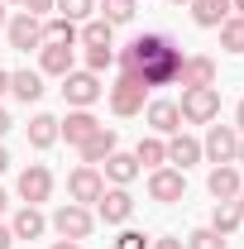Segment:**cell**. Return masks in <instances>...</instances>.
Masks as SVG:
<instances>
[{
  "label": "cell",
  "mask_w": 244,
  "mask_h": 249,
  "mask_svg": "<svg viewBox=\"0 0 244 249\" xmlns=\"http://www.w3.org/2000/svg\"><path fill=\"white\" fill-rule=\"evenodd\" d=\"M120 67L129 77H139L144 87H168V82H177V72H182V53L173 48V38L144 34V38H134L120 53Z\"/></svg>",
  "instance_id": "6da1fadb"
},
{
  "label": "cell",
  "mask_w": 244,
  "mask_h": 249,
  "mask_svg": "<svg viewBox=\"0 0 244 249\" xmlns=\"http://www.w3.org/2000/svg\"><path fill=\"white\" fill-rule=\"evenodd\" d=\"M177 115L192 120V124H211L215 115H220V91H215V87H192V91H182Z\"/></svg>",
  "instance_id": "7a4b0ae2"
},
{
  "label": "cell",
  "mask_w": 244,
  "mask_h": 249,
  "mask_svg": "<svg viewBox=\"0 0 244 249\" xmlns=\"http://www.w3.org/2000/svg\"><path fill=\"white\" fill-rule=\"evenodd\" d=\"M144 96H149V87H144L139 77L120 72V82L110 87V110H115V115H139V110H144Z\"/></svg>",
  "instance_id": "3957f363"
},
{
  "label": "cell",
  "mask_w": 244,
  "mask_h": 249,
  "mask_svg": "<svg viewBox=\"0 0 244 249\" xmlns=\"http://www.w3.org/2000/svg\"><path fill=\"white\" fill-rule=\"evenodd\" d=\"M91 211H87V206H77V201H67V206H58V211H53V230H58L62 240H87V235H91Z\"/></svg>",
  "instance_id": "277c9868"
},
{
  "label": "cell",
  "mask_w": 244,
  "mask_h": 249,
  "mask_svg": "<svg viewBox=\"0 0 244 249\" xmlns=\"http://www.w3.org/2000/svg\"><path fill=\"white\" fill-rule=\"evenodd\" d=\"M62 96H67V106L87 110L91 101H101V77L96 72H67L62 77Z\"/></svg>",
  "instance_id": "5b68a950"
},
{
  "label": "cell",
  "mask_w": 244,
  "mask_h": 249,
  "mask_svg": "<svg viewBox=\"0 0 244 249\" xmlns=\"http://www.w3.org/2000/svg\"><path fill=\"white\" fill-rule=\"evenodd\" d=\"M101 192H105V178L96 173V163L77 168V173L67 178V196H72L77 206H87V201H101Z\"/></svg>",
  "instance_id": "8992f818"
},
{
  "label": "cell",
  "mask_w": 244,
  "mask_h": 249,
  "mask_svg": "<svg viewBox=\"0 0 244 249\" xmlns=\"http://www.w3.org/2000/svg\"><path fill=\"white\" fill-rule=\"evenodd\" d=\"M5 29H10V48H19V53L43 48V24H38V15H24V10H19Z\"/></svg>",
  "instance_id": "52a82bcc"
},
{
  "label": "cell",
  "mask_w": 244,
  "mask_h": 249,
  "mask_svg": "<svg viewBox=\"0 0 244 249\" xmlns=\"http://www.w3.org/2000/svg\"><path fill=\"white\" fill-rule=\"evenodd\" d=\"M201 154L211 158V163H235V154H240V134H235L230 124H211V134H206Z\"/></svg>",
  "instance_id": "ba28073f"
},
{
  "label": "cell",
  "mask_w": 244,
  "mask_h": 249,
  "mask_svg": "<svg viewBox=\"0 0 244 249\" xmlns=\"http://www.w3.org/2000/svg\"><path fill=\"white\" fill-rule=\"evenodd\" d=\"M48 192H53V173H48L43 163H29V168L19 173V196H24V206L48 201Z\"/></svg>",
  "instance_id": "9c48e42d"
},
{
  "label": "cell",
  "mask_w": 244,
  "mask_h": 249,
  "mask_svg": "<svg viewBox=\"0 0 244 249\" xmlns=\"http://www.w3.org/2000/svg\"><path fill=\"white\" fill-rule=\"evenodd\" d=\"M182 192H187L182 168H153V178H149V196L153 201H182Z\"/></svg>",
  "instance_id": "30bf717a"
},
{
  "label": "cell",
  "mask_w": 244,
  "mask_h": 249,
  "mask_svg": "<svg viewBox=\"0 0 244 249\" xmlns=\"http://www.w3.org/2000/svg\"><path fill=\"white\" fill-rule=\"evenodd\" d=\"M96 211H101V220H105V225H124V220L134 216V196H129L124 187H115V192H101Z\"/></svg>",
  "instance_id": "8fae6325"
},
{
  "label": "cell",
  "mask_w": 244,
  "mask_h": 249,
  "mask_svg": "<svg viewBox=\"0 0 244 249\" xmlns=\"http://www.w3.org/2000/svg\"><path fill=\"white\" fill-rule=\"evenodd\" d=\"M206 187H211V196L215 201H235L240 196V173H235V163H215L211 168V178H206Z\"/></svg>",
  "instance_id": "7c38bea8"
},
{
  "label": "cell",
  "mask_w": 244,
  "mask_h": 249,
  "mask_svg": "<svg viewBox=\"0 0 244 249\" xmlns=\"http://www.w3.org/2000/svg\"><path fill=\"white\" fill-rule=\"evenodd\" d=\"M96 129H101V120H96L91 110H72L67 120H58V134H67V144H87Z\"/></svg>",
  "instance_id": "4fadbf2b"
},
{
  "label": "cell",
  "mask_w": 244,
  "mask_h": 249,
  "mask_svg": "<svg viewBox=\"0 0 244 249\" xmlns=\"http://www.w3.org/2000/svg\"><path fill=\"white\" fill-rule=\"evenodd\" d=\"M177 82H182V91H192V87H215V62L211 58H182Z\"/></svg>",
  "instance_id": "5bb4252c"
},
{
  "label": "cell",
  "mask_w": 244,
  "mask_h": 249,
  "mask_svg": "<svg viewBox=\"0 0 244 249\" xmlns=\"http://www.w3.org/2000/svg\"><path fill=\"white\" fill-rule=\"evenodd\" d=\"M38 72H48V77H67V72H72V48H67V43H43V53H38Z\"/></svg>",
  "instance_id": "9a60e30c"
},
{
  "label": "cell",
  "mask_w": 244,
  "mask_h": 249,
  "mask_svg": "<svg viewBox=\"0 0 244 249\" xmlns=\"http://www.w3.org/2000/svg\"><path fill=\"white\" fill-rule=\"evenodd\" d=\"M149 124L158 134H177L182 115H177V101H149Z\"/></svg>",
  "instance_id": "2e32d148"
},
{
  "label": "cell",
  "mask_w": 244,
  "mask_h": 249,
  "mask_svg": "<svg viewBox=\"0 0 244 249\" xmlns=\"http://www.w3.org/2000/svg\"><path fill=\"white\" fill-rule=\"evenodd\" d=\"M77 149H82L87 163H105V158L115 154V129H105V124H101L91 139H87V144H77Z\"/></svg>",
  "instance_id": "e0dca14e"
},
{
  "label": "cell",
  "mask_w": 244,
  "mask_h": 249,
  "mask_svg": "<svg viewBox=\"0 0 244 249\" xmlns=\"http://www.w3.org/2000/svg\"><path fill=\"white\" fill-rule=\"evenodd\" d=\"M10 91L19 96L24 106L38 101V96H43V72H29V67H24V72H10Z\"/></svg>",
  "instance_id": "ac0fdd59"
},
{
  "label": "cell",
  "mask_w": 244,
  "mask_h": 249,
  "mask_svg": "<svg viewBox=\"0 0 244 249\" xmlns=\"http://www.w3.org/2000/svg\"><path fill=\"white\" fill-rule=\"evenodd\" d=\"M43 225H48L43 211H38V206H24V211L15 216V225H10V235H15V240H38V235H43Z\"/></svg>",
  "instance_id": "d6986e66"
},
{
  "label": "cell",
  "mask_w": 244,
  "mask_h": 249,
  "mask_svg": "<svg viewBox=\"0 0 244 249\" xmlns=\"http://www.w3.org/2000/svg\"><path fill=\"white\" fill-rule=\"evenodd\" d=\"M168 163H177V168L201 163V144H196L192 134H173V144H168Z\"/></svg>",
  "instance_id": "ffe728a7"
},
{
  "label": "cell",
  "mask_w": 244,
  "mask_h": 249,
  "mask_svg": "<svg viewBox=\"0 0 244 249\" xmlns=\"http://www.w3.org/2000/svg\"><path fill=\"white\" fill-rule=\"evenodd\" d=\"M225 0H192V19L201 24V29H220V19H225Z\"/></svg>",
  "instance_id": "44dd1931"
},
{
  "label": "cell",
  "mask_w": 244,
  "mask_h": 249,
  "mask_svg": "<svg viewBox=\"0 0 244 249\" xmlns=\"http://www.w3.org/2000/svg\"><path fill=\"white\" fill-rule=\"evenodd\" d=\"M105 178H110V182H134V178H139V163H134V154H110L105 158Z\"/></svg>",
  "instance_id": "7402d4cb"
},
{
  "label": "cell",
  "mask_w": 244,
  "mask_h": 249,
  "mask_svg": "<svg viewBox=\"0 0 244 249\" xmlns=\"http://www.w3.org/2000/svg\"><path fill=\"white\" fill-rule=\"evenodd\" d=\"M53 139H58V120H53V115H34L29 120V144L34 149H48Z\"/></svg>",
  "instance_id": "603a6c76"
},
{
  "label": "cell",
  "mask_w": 244,
  "mask_h": 249,
  "mask_svg": "<svg viewBox=\"0 0 244 249\" xmlns=\"http://www.w3.org/2000/svg\"><path fill=\"white\" fill-rule=\"evenodd\" d=\"M240 220H244V216H240V206H235V201H215V216H211V230H215V235H230Z\"/></svg>",
  "instance_id": "cb8c5ba5"
},
{
  "label": "cell",
  "mask_w": 244,
  "mask_h": 249,
  "mask_svg": "<svg viewBox=\"0 0 244 249\" xmlns=\"http://www.w3.org/2000/svg\"><path fill=\"white\" fill-rule=\"evenodd\" d=\"M43 43H67V48H72V43H77V24H72V19H48V24H43Z\"/></svg>",
  "instance_id": "d4e9b609"
},
{
  "label": "cell",
  "mask_w": 244,
  "mask_h": 249,
  "mask_svg": "<svg viewBox=\"0 0 244 249\" xmlns=\"http://www.w3.org/2000/svg\"><path fill=\"white\" fill-rule=\"evenodd\" d=\"M134 163H144V168H158V163H168V144H163V139H139V149H134Z\"/></svg>",
  "instance_id": "484cf974"
},
{
  "label": "cell",
  "mask_w": 244,
  "mask_h": 249,
  "mask_svg": "<svg viewBox=\"0 0 244 249\" xmlns=\"http://www.w3.org/2000/svg\"><path fill=\"white\" fill-rule=\"evenodd\" d=\"M77 38H82L87 48H115V43H110V24H105V19H91L87 29H77Z\"/></svg>",
  "instance_id": "4316f807"
},
{
  "label": "cell",
  "mask_w": 244,
  "mask_h": 249,
  "mask_svg": "<svg viewBox=\"0 0 244 249\" xmlns=\"http://www.w3.org/2000/svg\"><path fill=\"white\" fill-rule=\"evenodd\" d=\"M182 245H187V249H225V235H215L211 225H206V230H192Z\"/></svg>",
  "instance_id": "83f0119b"
},
{
  "label": "cell",
  "mask_w": 244,
  "mask_h": 249,
  "mask_svg": "<svg viewBox=\"0 0 244 249\" xmlns=\"http://www.w3.org/2000/svg\"><path fill=\"white\" fill-rule=\"evenodd\" d=\"M220 43L235 48V53H244V19H225L220 24Z\"/></svg>",
  "instance_id": "f1b7e54d"
},
{
  "label": "cell",
  "mask_w": 244,
  "mask_h": 249,
  "mask_svg": "<svg viewBox=\"0 0 244 249\" xmlns=\"http://www.w3.org/2000/svg\"><path fill=\"white\" fill-rule=\"evenodd\" d=\"M53 10H58L62 19H72V24H77V19H87V15H91V0H53Z\"/></svg>",
  "instance_id": "f546056e"
},
{
  "label": "cell",
  "mask_w": 244,
  "mask_h": 249,
  "mask_svg": "<svg viewBox=\"0 0 244 249\" xmlns=\"http://www.w3.org/2000/svg\"><path fill=\"white\" fill-rule=\"evenodd\" d=\"M134 19V0H105V24H129Z\"/></svg>",
  "instance_id": "4dcf8cb0"
},
{
  "label": "cell",
  "mask_w": 244,
  "mask_h": 249,
  "mask_svg": "<svg viewBox=\"0 0 244 249\" xmlns=\"http://www.w3.org/2000/svg\"><path fill=\"white\" fill-rule=\"evenodd\" d=\"M115 62V48H87V72H105Z\"/></svg>",
  "instance_id": "1f68e13d"
},
{
  "label": "cell",
  "mask_w": 244,
  "mask_h": 249,
  "mask_svg": "<svg viewBox=\"0 0 244 249\" xmlns=\"http://www.w3.org/2000/svg\"><path fill=\"white\" fill-rule=\"evenodd\" d=\"M115 249H149V240H144L139 230H124L120 240H115Z\"/></svg>",
  "instance_id": "d6a6232c"
},
{
  "label": "cell",
  "mask_w": 244,
  "mask_h": 249,
  "mask_svg": "<svg viewBox=\"0 0 244 249\" xmlns=\"http://www.w3.org/2000/svg\"><path fill=\"white\" fill-rule=\"evenodd\" d=\"M24 5V15H48L53 10V0H19Z\"/></svg>",
  "instance_id": "836d02e7"
},
{
  "label": "cell",
  "mask_w": 244,
  "mask_h": 249,
  "mask_svg": "<svg viewBox=\"0 0 244 249\" xmlns=\"http://www.w3.org/2000/svg\"><path fill=\"white\" fill-rule=\"evenodd\" d=\"M153 249H187V245H182V240H158Z\"/></svg>",
  "instance_id": "e575fe53"
},
{
  "label": "cell",
  "mask_w": 244,
  "mask_h": 249,
  "mask_svg": "<svg viewBox=\"0 0 244 249\" xmlns=\"http://www.w3.org/2000/svg\"><path fill=\"white\" fill-rule=\"evenodd\" d=\"M10 245H15V235H10V230L0 225V249H10Z\"/></svg>",
  "instance_id": "d590c367"
},
{
  "label": "cell",
  "mask_w": 244,
  "mask_h": 249,
  "mask_svg": "<svg viewBox=\"0 0 244 249\" xmlns=\"http://www.w3.org/2000/svg\"><path fill=\"white\" fill-rule=\"evenodd\" d=\"M53 249H82V245H77V240H58Z\"/></svg>",
  "instance_id": "8d00e7d4"
},
{
  "label": "cell",
  "mask_w": 244,
  "mask_h": 249,
  "mask_svg": "<svg viewBox=\"0 0 244 249\" xmlns=\"http://www.w3.org/2000/svg\"><path fill=\"white\" fill-rule=\"evenodd\" d=\"M10 91V72H0V96Z\"/></svg>",
  "instance_id": "74e56055"
},
{
  "label": "cell",
  "mask_w": 244,
  "mask_h": 249,
  "mask_svg": "<svg viewBox=\"0 0 244 249\" xmlns=\"http://www.w3.org/2000/svg\"><path fill=\"white\" fill-rule=\"evenodd\" d=\"M235 120H240V129H244V101H240V106H235Z\"/></svg>",
  "instance_id": "f35d334b"
},
{
  "label": "cell",
  "mask_w": 244,
  "mask_h": 249,
  "mask_svg": "<svg viewBox=\"0 0 244 249\" xmlns=\"http://www.w3.org/2000/svg\"><path fill=\"white\" fill-rule=\"evenodd\" d=\"M5 129H10V115H5V110H0V134H5Z\"/></svg>",
  "instance_id": "ab89813d"
},
{
  "label": "cell",
  "mask_w": 244,
  "mask_h": 249,
  "mask_svg": "<svg viewBox=\"0 0 244 249\" xmlns=\"http://www.w3.org/2000/svg\"><path fill=\"white\" fill-rule=\"evenodd\" d=\"M5 168H10V154H5V149H0V173H5Z\"/></svg>",
  "instance_id": "60d3db41"
},
{
  "label": "cell",
  "mask_w": 244,
  "mask_h": 249,
  "mask_svg": "<svg viewBox=\"0 0 244 249\" xmlns=\"http://www.w3.org/2000/svg\"><path fill=\"white\" fill-rule=\"evenodd\" d=\"M5 24H10V19H5V0H0V29H5Z\"/></svg>",
  "instance_id": "b9f144b4"
},
{
  "label": "cell",
  "mask_w": 244,
  "mask_h": 249,
  "mask_svg": "<svg viewBox=\"0 0 244 249\" xmlns=\"http://www.w3.org/2000/svg\"><path fill=\"white\" fill-rule=\"evenodd\" d=\"M230 5H235V10H240V19H244V0H230Z\"/></svg>",
  "instance_id": "7bdbcfd3"
},
{
  "label": "cell",
  "mask_w": 244,
  "mask_h": 249,
  "mask_svg": "<svg viewBox=\"0 0 244 249\" xmlns=\"http://www.w3.org/2000/svg\"><path fill=\"white\" fill-rule=\"evenodd\" d=\"M235 163H244V139H240V154H235Z\"/></svg>",
  "instance_id": "ee69618b"
},
{
  "label": "cell",
  "mask_w": 244,
  "mask_h": 249,
  "mask_svg": "<svg viewBox=\"0 0 244 249\" xmlns=\"http://www.w3.org/2000/svg\"><path fill=\"white\" fill-rule=\"evenodd\" d=\"M0 211H5V192H0Z\"/></svg>",
  "instance_id": "f6af8a7d"
},
{
  "label": "cell",
  "mask_w": 244,
  "mask_h": 249,
  "mask_svg": "<svg viewBox=\"0 0 244 249\" xmlns=\"http://www.w3.org/2000/svg\"><path fill=\"white\" fill-rule=\"evenodd\" d=\"M173 5H192V0H173Z\"/></svg>",
  "instance_id": "bcb514c9"
}]
</instances>
